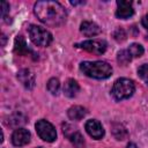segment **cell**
I'll return each mask as SVG.
<instances>
[{
	"instance_id": "obj_1",
	"label": "cell",
	"mask_w": 148,
	"mask_h": 148,
	"mask_svg": "<svg viewBox=\"0 0 148 148\" xmlns=\"http://www.w3.org/2000/svg\"><path fill=\"white\" fill-rule=\"evenodd\" d=\"M35 14L40 22L49 27H58L66 21V10L57 1H37L34 7Z\"/></svg>"
},
{
	"instance_id": "obj_2",
	"label": "cell",
	"mask_w": 148,
	"mask_h": 148,
	"mask_svg": "<svg viewBox=\"0 0 148 148\" xmlns=\"http://www.w3.org/2000/svg\"><path fill=\"white\" fill-rule=\"evenodd\" d=\"M80 69L87 76L97 80L108 79L112 74V67L105 61H83L80 64Z\"/></svg>"
},
{
	"instance_id": "obj_3",
	"label": "cell",
	"mask_w": 148,
	"mask_h": 148,
	"mask_svg": "<svg viewBox=\"0 0 148 148\" xmlns=\"http://www.w3.org/2000/svg\"><path fill=\"white\" fill-rule=\"evenodd\" d=\"M135 90L134 82L130 79L121 77L116 80L112 87V95L117 101H123L130 98Z\"/></svg>"
},
{
	"instance_id": "obj_4",
	"label": "cell",
	"mask_w": 148,
	"mask_h": 148,
	"mask_svg": "<svg viewBox=\"0 0 148 148\" xmlns=\"http://www.w3.org/2000/svg\"><path fill=\"white\" fill-rule=\"evenodd\" d=\"M29 37L37 46H49L52 42V35L43 27L36 24L29 27Z\"/></svg>"
},
{
	"instance_id": "obj_5",
	"label": "cell",
	"mask_w": 148,
	"mask_h": 148,
	"mask_svg": "<svg viewBox=\"0 0 148 148\" xmlns=\"http://www.w3.org/2000/svg\"><path fill=\"white\" fill-rule=\"evenodd\" d=\"M36 131L39 138L46 142H53L57 139V132L54 126L45 119H40L36 123Z\"/></svg>"
},
{
	"instance_id": "obj_6",
	"label": "cell",
	"mask_w": 148,
	"mask_h": 148,
	"mask_svg": "<svg viewBox=\"0 0 148 148\" xmlns=\"http://www.w3.org/2000/svg\"><path fill=\"white\" fill-rule=\"evenodd\" d=\"M75 46L83 49V50H86L90 53H94V54H102L106 50V43L104 40H101V39H89V40L79 43Z\"/></svg>"
},
{
	"instance_id": "obj_7",
	"label": "cell",
	"mask_w": 148,
	"mask_h": 148,
	"mask_svg": "<svg viewBox=\"0 0 148 148\" xmlns=\"http://www.w3.org/2000/svg\"><path fill=\"white\" fill-rule=\"evenodd\" d=\"M86 131L91 138L96 140H99L104 136V128L102 124L96 119H90L86 123Z\"/></svg>"
},
{
	"instance_id": "obj_8",
	"label": "cell",
	"mask_w": 148,
	"mask_h": 148,
	"mask_svg": "<svg viewBox=\"0 0 148 148\" xmlns=\"http://www.w3.org/2000/svg\"><path fill=\"white\" fill-rule=\"evenodd\" d=\"M30 132L25 128H16L12 134V142L14 146L21 147L30 142Z\"/></svg>"
},
{
	"instance_id": "obj_9",
	"label": "cell",
	"mask_w": 148,
	"mask_h": 148,
	"mask_svg": "<svg viewBox=\"0 0 148 148\" xmlns=\"http://www.w3.org/2000/svg\"><path fill=\"white\" fill-rule=\"evenodd\" d=\"M117 12H116V15L117 17L119 18H128L131 17L133 14H134V9H133V6H132V1H128V0H118L117 1Z\"/></svg>"
},
{
	"instance_id": "obj_10",
	"label": "cell",
	"mask_w": 148,
	"mask_h": 148,
	"mask_svg": "<svg viewBox=\"0 0 148 148\" xmlns=\"http://www.w3.org/2000/svg\"><path fill=\"white\" fill-rule=\"evenodd\" d=\"M17 80L27 89H32L35 87V75L28 68H23L17 73Z\"/></svg>"
},
{
	"instance_id": "obj_11",
	"label": "cell",
	"mask_w": 148,
	"mask_h": 148,
	"mask_svg": "<svg viewBox=\"0 0 148 148\" xmlns=\"http://www.w3.org/2000/svg\"><path fill=\"white\" fill-rule=\"evenodd\" d=\"M64 134L69 139V141L76 147V148H84V139L83 136L81 135L80 132H77L76 130H73L69 132L65 126H64Z\"/></svg>"
},
{
	"instance_id": "obj_12",
	"label": "cell",
	"mask_w": 148,
	"mask_h": 148,
	"mask_svg": "<svg viewBox=\"0 0 148 148\" xmlns=\"http://www.w3.org/2000/svg\"><path fill=\"white\" fill-rule=\"evenodd\" d=\"M80 30L87 37H92L101 32L99 27L95 22H90V21H83L80 25Z\"/></svg>"
},
{
	"instance_id": "obj_13",
	"label": "cell",
	"mask_w": 148,
	"mask_h": 148,
	"mask_svg": "<svg viewBox=\"0 0 148 148\" xmlns=\"http://www.w3.org/2000/svg\"><path fill=\"white\" fill-rule=\"evenodd\" d=\"M79 90H80L79 83L73 79H68L64 84V92L67 97H71V98L75 97L77 95Z\"/></svg>"
},
{
	"instance_id": "obj_14",
	"label": "cell",
	"mask_w": 148,
	"mask_h": 148,
	"mask_svg": "<svg viewBox=\"0 0 148 148\" xmlns=\"http://www.w3.org/2000/svg\"><path fill=\"white\" fill-rule=\"evenodd\" d=\"M14 51L15 53L20 54V56H25L28 53H32V51L27 46L25 39L22 36H17L15 38V45H14Z\"/></svg>"
},
{
	"instance_id": "obj_15",
	"label": "cell",
	"mask_w": 148,
	"mask_h": 148,
	"mask_svg": "<svg viewBox=\"0 0 148 148\" xmlns=\"http://www.w3.org/2000/svg\"><path fill=\"white\" fill-rule=\"evenodd\" d=\"M67 114H68L69 119H72V120H81L87 114V110L83 106L74 105V106H72V108L68 109Z\"/></svg>"
},
{
	"instance_id": "obj_16",
	"label": "cell",
	"mask_w": 148,
	"mask_h": 148,
	"mask_svg": "<svg viewBox=\"0 0 148 148\" xmlns=\"http://www.w3.org/2000/svg\"><path fill=\"white\" fill-rule=\"evenodd\" d=\"M112 134L117 140H125L127 138V131L121 124H112Z\"/></svg>"
},
{
	"instance_id": "obj_17",
	"label": "cell",
	"mask_w": 148,
	"mask_h": 148,
	"mask_svg": "<svg viewBox=\"0 0 148 148\" xmlns=\"http://www.w3.org/2000/svg\"><path fill=\"white\" fill-rule=\"evenodd\" d=\"M127 50H128L130 54L132 56V58H139V57H141L143 54V47H142V45H140L138 43L131 44Z\"/></svg>"
},
{
	"instance_id": "obj_18",
	"label": "cell",
	"mask_w": 148,
	"mask_h": 148,
	"mask_svg": "<svg viewBox=\"0 0 148 148\" xmlns=\"http://www.w3.org/2000/svg\"><path fill=\"white\" fill-rule=\"evenodd\" d=\"M59 89H60V82H59V80L56 79V77L50 79L49 82H47V90L52 95H58Z\"/></svg>"
},
{
	"instance_id": "obj_19",
	"label": "cell",
	"mask_w": 148,
	"mask_h": 148,
	"mask_svg": "<svg viewBox=\"0 0 148 148\" xmlns=\"http://www.w3.org/2000/svg\"><path fill=\"white\" fill-rule=\"evenodd\" d=\"M117 60H118V62L120 65H127L132 60V56L130 54L128 50H121V51L118 52Z\"/></svg>"
},
{
	"instance_id": "obj_20",
	"label": "cell",
	"mask_w": 148,
	"mask_h": 148,
	"mask_svg": "<svg viewBox=\"0 0 148 148\" xmlns=\"http://www.w3.org/2000/svg\"><path fill=\"white\" fill-rule=\"evenodd\" d=\"M9 119H10V120H9V125L15 126V127H17V126H20V125H23V124L25 123V118H24L21 113H15V114H13Z\"/></svg>"
},
{
	"instance_id": "obj_21",
	"label": "cell",
	"mask_w": 148,
	"mask_h": 148,
	"mask_svg": "<svg viewBox=\"0 0 148 148\" xmlns=\"http://www.w3.org/2000/svg\"><path fill=\"white\" fill-rule=\"evenodd\" d=\"M138 74H139L140 79L148 84V64L141 65L139 67V69H138Z\"/></svg>"
},
{
	"instance_id": "obj_22",
	"label": "cell",
	"mask_w": 148,
	"mask_h": 148,
	"mask_svg": "<svg viewBox=\"0 0 148 148\" xmlns=\"http://www.w3.org/2000/svg\"><path fill=\"white\" fill-rule=\"evenodd\" d=\"M114 38H116V40H118V42H123L125 38H126V34H125V31L123 30V29H117L116 31H114Z\"/></svg>"
},
{
	"instance_id": "obj_23",
	"label": "cell",
	"mask_w": 148,
	"mask_h": 148,
	"mask_svg": "<svg viewBox=\"0 0 148 148\" xmlns=\"http://www.w3.org/2000/svg\"><path fill=\"white\" fill-rule=\"evenodd\" d=\"M8 9H9V5L6 1L1 2V16H2V18H6V13L8 12Z\"/></svg>"
},
{
	"instance_id": "obj_24",
	"label": "cell",
	"mask_w": 148,
	"mask_h": 148,
	"mask_svg": "<svg viewBox=\"0 0 148 148\" xmlns=\"http://www.w3.org/2000/svg\"><path fill=\"white\" fill-rule=\"evenodd\" d=\"M141 23H142V25H143L146 29H148V14H147V15H145V16L142 17Z\"/></svg>"
},
{
	"instance_id": "obj_25",
	"label": "cell",
	"mask_w": 148,
	"mask_h": 148,
	"mask_svg": "<svg viewBox=\"0 0 148 148\" xmlns=\"http://www.w3.org/2000/svg\"><path fill=\"white\" fill-rule=\"evenodd\" d=\"M84 1H71V5L73 6H76V5H83Z\"/></svg>"
},
{
	"instance_id": "obj_26",
	"label": "cell",
	"mask_w": 148,
	"mask_h": 148,
	"mask_svg": "<svg viewBox=\"0 0 148 148\" xmlns=\"http://www.w3.org/2000/svg\"><path fill=\"white\" fill-rule=\"evenodd\" d=\"M126 148H138V146L134 143V142H130L128 145H127V147Z\"/></svg>"
},
{
	"instance_id": "obj_27",
	"label": "cell",
	"mask_w": 148,
	"mask_h": 148,
	"mask_svg": "<svg viewBox=\"0 0 148 148\" xmlns=\"http://www.w3.org/2000/svg\"><path fill=\"white\" fill-rule=\"evenodd\" d=\"M37 148H42V147H37Z\"/></svg>"
}]
</instances>
